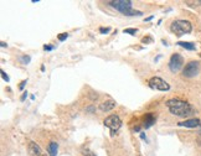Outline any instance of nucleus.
Listing matches in <instances>:
<instances>
[{
    "label": "nucleus",
    "instance_id": "obj_27",
    "mask_svg": "<svg viewBox=\"0 0 201 156\" xmlns=\"http://www.w3.org/2000/svg\"><path fill=\"white\" fill-rule=\"evenodd\" d=\"M93 109H94V108H93V107H89V108H88V109H87V110H88V112H93Z\"/></svg>",
    "mask_w": 201,
    "mask_h": 156
},
{
    "label": "nucleus",
    "instance_id": "obj_4",
    "mask_svg": "<svg viewBox=\"0 0 201 156\" xmlns=\"http://www.w3.org/2000/svg\"><path fill=\"white\" fill-rule=\"evenodd\" d=\"M200 72V62L199 61H191L187 65H185L183 69V76L186 78H193L199 75Z\"/></svg>",
    "mask_w": 201,
    "mask_h": 156
},
{
    "label": "nucleus",
    "instance_id": "obj_9",
    "mask_svg": "<svg viewBox=\"0 0 201 156\" xmlns=\"http://www.w3.org/2000/svg\"><path fill=\"white\" fill-rule=\"evenodd\" d=\"M29 152L31 156H42V151H41V148L34 141H31L29 144Z\"/></svg>",
    "mask_w": 201,
    "mask_h": 156
},
{
    "label": "nucleus",
    "instance_id": "obj_1",
    "mask_svg": "<svg viewBox=\"0 0 201 156\" xmlns=\"http://www.w3.org/2000/svg\"><path fill=\"white\" fill-rule=\"evenodd\" d=\"M165 106L168 107L169 112L176 117L187 118L195 113V109L193 108L191 104H189L187 102H184L181 99H169L165 103Z\"/></svg>",
    "mask_w": 201,
    "mask_h": 156
},
{
    "label": "nucleus",
    "instance_id": "obj_15",
    "mask_svg": "<svg viewBox=\"0 0 201 156\" xmlns=\"http://www.w3.org/2000/svg\"><path fill=\"white\" fill-rule=\"evenodd\" d=\"M137 29H124V34H129V35H135L137 34Z\"/></svg>",
    "mask_w": 201,
    "mask_h": 156
},
{
    "label": "nucleus",
    "instance_id": "obj_23",
    "mask_svg": "<svg viewBox=\"0 0 201 156\" xmlns=\"http://www.w3.org/2000/svg\"><path fill=\"white\" fill-rule=\"evenodd\" d=\"M25 84H26V81H23V82H21V83H20V86H19V88H20V89H23V88H24V86H25Z\"/></svg>",
    "mask_w": 201,
    "mask_h": 156
},
{
    "label": "nucleus",
    "instance_id": "obj_6",
    "mask_svg": "<svg viewBox=\"0 0 201 156\" xmlns=\"http://www.w3.org/2000/svg\"><path fill=\"white\" fill-rule=\"evenodd\" d=\"M148 84L150 88L156 89V90H162V92H166L170 89V84L168 82H165L164 79H162L160 77H152L149 79Z\"/></svg>",
    "mask_w": 201,
    "mask_h": 156
},
{
    "label": "nucleus",
    "instance_id": "obj_5",
    "mask_svg": "<svg viewBox=\"0 0 201 156\" xmlns=\"http://www.w3.org/2000/svg\"><path fill=\"white\" fill-rule=\"evenodd\" d=\"M104 125L110 129V135L114 136L116 131L122 127V120L118 115H109L104 119Z\"/></svg>",
    "mask_w": 201,
    "mask_h": 156
},
{
    "label": "nucleus",
    "instance_id": "obj_19",
    "mask_svg": "<svg viewBox=\"0 0 201 156\" xmlns=\"http://www.w3.org/2000/svg\"><path fill=\"white\" fill-rule=\"evenodd\" d=\"M142 42H143V44H150V42H153V38H152V37H144V38L142 40Z\"/></svg>",
    "mask_w": 201,
    "mask_h": 156
},
{
    "label": "nucleus",
    "instance_id": "obj_26",
    "mask_svg": "<svg viewBox=\"0 0 201 156\" xmlns=\"http://www.w3.org/2000/svg\"><path fill=\"white\" fill-rule=\"evenodd\" d=\"M0 45H2V47H8V44H5V42H2Z\"/></svg>",
    "mask_w": 201,
    "mask_h": 156
},
{
    "label": "nucleus",
    "instance_id": "obj_11",
    "mask_svg": "<svg viewBox=\"0 0 201 156\" xmlns=\"http://www.w3.org/2000/svg\"><path fill=\"white\" fill-rule=\"evenodd\" d=\"M116 106H117V103L114 100H107V102H103L102 104H100L99 109L102 110V112H109V110L114 109Z\"/></svg>",
    "mask_w": 201,
    "mask_h": 156
},
{
    "label": "nucleus",
    "instance_id": "obj_2",
    "mask_svg": "<svg viewBox=\"0 0 201 156\" xmlns=\"http://www.w3.org/2000/svg\"><path fill=\"white\" fill-rule=\"evenodd\" d=\"M108 5H110L113 9L118 10L125 16H140L143 15L142 11H138L132 8V2L130 0H113V2H108Z\"/></svg>",
    "mask_w": 201,
    "mask_h": 156
},
{
    "label": "nucleus",
    "instance_id": "obj_16",
    "mask_svg": "<svg viewBox=\"0 0 201 156\" xmlns=\"http://www.w3.org/2000/svg\"><path fill=\"white\" fill-rule=\"evenodd\" d=\"M57 37H58V40H60V41H65V40H66V38L68 37V34H67V32H63V34H60V35H58Z\"/></svg>",
    "mask_w": 201,
    "mask_h": 156
},
{
    "label": "nucleus",
    "instance_id": "obj_21",
    "mask_svg": "<svg viewBox=\"0 0 201 156\" xmlns=\"http://www.w3.org/2000/svg\"><path fill=\"white\" fill-rule=\"evenodd\" d=\"M55 48V46H51V45H45L44 46V50L45 51H51V50H54Z\"/></svg>",
    "mask_w": 201,
    "mask_h": 156
},
{
    "label": "nucleus",
    "instance_id": "obj_10",
    "mask_svg": "<svg viewBox=\"0 0 201 156\" xmlns=\"http://www.w3.org/2000/svg\"><path fill=\"white\" fill-rule=\"evenodd\" d=\"M155 115L153 113H148V114H145V117H144V123H143V127L145 128V129H148V128H150L153 125V124L155 123Z\"/></svg>",
    "mask_w": 201,
    "mask_h": 156
},
{
    "label": "nucleus",
    "instance_id": "obj_3",
    "mask_svg": "<svg viewBox=\"0 0 201 156\" xmlns=\"http://www.w3.org/2000/svg\"><path fill=\"white\" fill-rule=\"evenodd\" d=\"M172 31L176 36H183L185 34H190L193 31V25L187 20H175L172 24Z\"/></svg>",
    "mask_w": 201,
    "mask_h": 156
},
{
    "label": "nucleus",
    "instance_id": "obj_7",
    "mask_svg": "<svg viewBox=\"0 0 201 156\" xmlns=\"http://www.w3.org/2000/svg\"><path fill=\"white\" fill-rule=\"evenodd\" d=\"M183 65H184V58H183L181 55L174 54L172 57H170L169 68H170V71H172L173 73H176V72H179L180 69H181Z\"/></svg>",
    "mask_w": 201,
    "mask_h": 156
},
{
    "label": "nucleus",
    "instance_id": "obj_20",
    "mask_svg": "<svg viewBox=\"0 0 201 156\" xmlns=\"http://www.w3.org/2000/svg\"><path fill=\"white\" fill-rule=\"evenodd\" d=\"M109 31H110L109 27H100V29H99V32H102V34H108Z\"/></svg>",
    "mask_w": 201,
    "mask_h": 156
},
{
    "label": "nucleus",
    "instance_id": "obj_22",
    "mask_svg": "<svg viewBox=\"0 0 201 156\" xmlns=\"http://www.w3.org/2000/svg\"><path fill=\"white\" fill-rule=\"evenodd\" d=\"M2 76H3V78H4V79H5L6 82H9V77H8V75L5 73V72H4L3 69H2Z\"/></svg>",
    "mask_w": 201,
    "mask_h": 156
},
{
    "label": "nucleus",
    "instance_id": "obj_28",
    "mask_svg": "<svg viewBox=\"0 0 201 156\" xmlns=\"http://www.w3.org/2000/svg\"><path fill=\"white\" fill-rule=\"evenodd\" d=\"M152 19H153V16H149V17L145 19V21H149V20H152Z\"/></svg>",
    "mask_w": 201,
    "mask_h": 156
},
{
    "label": "nucleus",
    "instance_id": "obj_18",
    "mask_svg": "<svg viewBox=\"0 0 201 156\" xmlns=\"http://www.w3.org/2000/svg\"><path fill=\"white\" fill-rule=\"evenodd\" d=\"M30 60H31V58H30L29 56H23V57H21V62H23V63H25V65L29 63Z\"/></svg>",
    "mask_w": 201,
    "mask_h": 156
},
{
    "label": "nucleus",
    "instance_id": "obj_25",
    "mask_svg": "<svg viewBox=\"0 0 201 156\" xmlns=\"http://www.w3.org/2000/svg\"><path fill=\"white\" fill-rule=\"evenodd\" d=\"M26 96H27V93H26V92H25V93H24V96H23V97H21V100H24V99H25V98H26Z\"/></svg>",
    "mask_w": 201,
    "mask_h": 156
},
{
    "label": "nucleus",
    "instance_id": "obj_8",
    "mask_svg": "<svg viewBox=\"0 0 201 156\" xmlns=\"http://www.w3.org/2000/svg\"><path fill=\"white\" fill-rule=\"evenodd\" d=\"M201 121L196 118H193V119H187L185 121H180L178 123L179 127H184V128H199L200 127Z\"/></svg>",
    "mask_w": 201,
    "mask_h": 156
},
{
    "label": "nucleus",
    "instance_id": "obj_13",
    "mask_svg": "<svg viewBox=\"0 0 201 156\" xmlns=\"http://www.w3.org/2000/svg\"><path fill=\"white\" fill-rule=\"evenodd\" d=\"M176 45H179V46H181L183 48H185V50H189V51H194L196 47H195V45L193 44V42H184V41H180V42H178Z\"/></svg>",
    "mask_w": 201,
    "mask_h": 156
},
{
    "label": "nucleus",
    "instance_id": "obj_17",
    "mask_svg": "<svg viewBox=\"0 0 201 156\" xmlns=\"http://www.w3.org/2000/svg\"><path fill=\"white\" fill-rule=\"evenodd\" d=\"M186 4L189 6H197V5H201V2H186Z\"/></svg>",
    "mask_w": 201,
    "mask_h": 156
},
{
    "label": "nucleus",
    "instance_id": "obj_14",
    "mask_svg": "<svg viewBox=\"0 0 201 156\" xmlns=\"http://www.w3.org/2000/svg\"><path fill=\"white\" fill-rule=\"evenodd\" d=\"M82 155L83 156H96V154L93 152V151H91L89 149H82Z\"/></svg>",
    "mask_w": 201,
    "mask_h": 156
},
{
    "label": "nucleus",
    "instance_id": "obj_24",
    "mask_svg": "<svg viewBox=\"0 0 201 156\" xmlns=\"http://www.w3.org/2000/svg\"><path fill=\"white\" fill-rule=\"evenodd\" d=\"M140 138H142V139H145V140H147V136H145V135H144L143 133H142V134H140Z\"/></svg>",
    "mask_w": 201,
    "mask_h": 156
},
{
    "label": "nucleus",
    "instance_id": "obj_12",
    "mask_svg": "<svg viewBox=\"0 0 201 156\" xmlns=\"http://www.w3.org/2000/svg\"><path fill=\"white\" fill-rule=\"evenodd\" d=\"M57 149H58V145L55 142V141H51L48 145V152H50V156H56L57 154Z\"/></svg>",
    "mask_w": 201,
    "mask_h": 156
}]
</instances>
